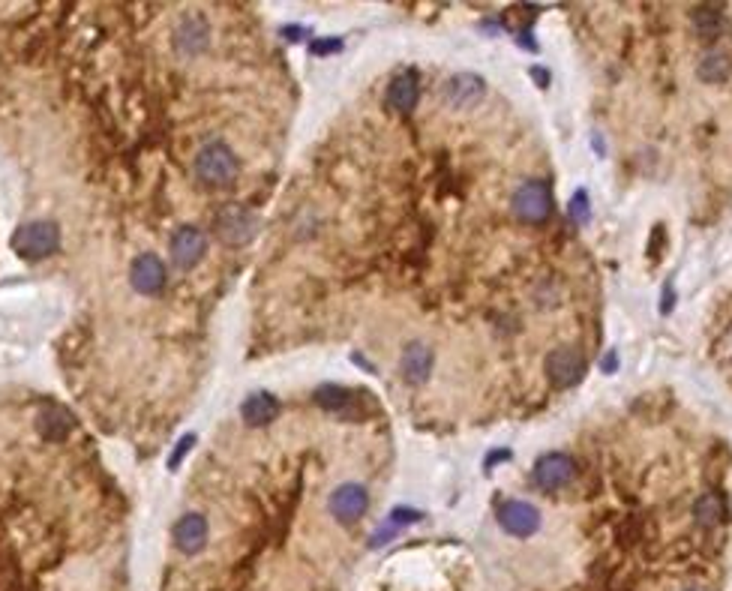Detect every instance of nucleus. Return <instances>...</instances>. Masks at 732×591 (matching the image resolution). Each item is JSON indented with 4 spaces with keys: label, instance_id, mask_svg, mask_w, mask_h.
Segmentation results:
<instances>
[{
    "label": "nucleus",
    "instance_id": "obj_7",
    "mask_svg": "<svg viewBox=\"0 0 732 591\" xmlns=\"http://www.w3.org/2000/svg\"><path fill=\"white\" fill-rule=\"evenodd\" d=\"M498 526L513 537H531L540 528V510L531 501L511 499L498 508Z\"/></svg>",
    "mask_w": 732,
    "mask_h": 591
},
{
    "label": "nucleus",
    "instance_id": "obj_5",
    "mask_svg": "<svg viewBox=\"0 0 732 591\" xmlns=\"http://www.w3.org/2000/svg\"><path fill=\"white\" fill-rule=\"evenodd\" d=\"M547 379L553 388H573V384L582 381L585 375V361L582 355L571 346H562L547 355Z\"/></svg>",
    "mask_w": 732,
    "mask_h": 591
},
{
    "label": "nucleus",
    "instance_id": "obj_18",
    "mask_svg": "<svg viewBox=\"0 0 732 591\" xmlns=\"http://www.w3.org/2000/svg\"><path fill=\"white\" fill-rule=\"evenodd\" d=\"M37 433L48 441H64L73 433V417L64 408H42L37 417Z\"/></svg>",
    "mask_w": 732,
    "mask_h": 591
},
{
    "label": "nucleus",
    "instance_id": "obj_2",
    "mask_svg": "<svg viewBox=\"0 0 732 591\" xmlns=\"http://www.w3.org/2000/svg\"><path fill=\"white\" fill-rule=\"evenodd\" d=\"M13 246L22 259L39 261L60 246V228L55 226V222H46V219L24 222V226L13 235Z\"/></svg>",
    "mask_w": 732,
    "mask_h": 591
},
{
    "label": "nucleus",
    "instance_id": "obj_28",
    "mask_svg": "<svg viewBox=\"0 0 732 591\" xmlns=\"http://www.w3.org/2000/svg\"><path fill=\"white\" fill-rule=\"evenodd\" d=\"M538 75V84H547V70H531Z\"/></svg>",
    "mask_w": 732,
    "mask_h": 591
},
{
    "label": "nucleus",
    "instance_id": "obj_14",
    "mask_svg": "<svg viewBox=\"0 0 732 591\" xmlns=\"http://www.w3.org/2000/svg\"><path fill=\"white\" fill-rule=\"evenodd\" d=\"M208 39H211V28L202 15H189L175 30V48L180 55H198V51H204V46H208Z\"/></svg>",
    "mask_w": 732,
    "mask_h": 591
},
{
    "label": "nucleus",
    "instance_id": "obj_19",
    "mask_svg": "<svg viewBox=\"0 0 732 591\" xmlns=\"http://www.w3.org/2000/svg\"><path fill=\"white\" fill-rule=\"evenodd\" d=\"M691 24H693L696 37H702V39H718L720 33L729 28V21L720 6H700V10H693Z\"/></svg>",
    "mask_w": 732,
    "mask_h": 591
},
{
    "label": "nucleus",
    "instance_id": "obj_1",
    "mask_svg": "<svg viewBox=\"0 0 732 591\" xmlns=\"http://www.w3.org/2000/svg\"><path fill=\"white\" fill-rule=\"evenodd\" d=\"M195 177L202 184L208 186H228L237 181V171H240V162L235 157V150L228 148V144L222 141H211L204 144L202 150L195 153Z\"/></svg>",
    "mask_w": 732,
    "mask_h": 591
},
{
    "label": "nucleus",
    "instance_id": "obj_15",
    "mask_svg": "<svg viewBox=\"0 0 732 591\" xmlns=\"http://www.w3.org/2000/svg\"><path fill=\"white\" fill-rule=\"evenodd\" d=\"M418 97H420V88H418L415 73H402V75H396L391 84H387V102H391V108L400 111V115L415 111Z\"/></svg>",
    "mask_w": 732,
    "mask_h": 591
},
{
    "label": "nucleus",
    "instance_id": "obj_10",
    "mask_svg": "<svg viewBox=\"0 0 732 591\" xmlns=\"http://www.w3.org/2000/svg\"><path fill=\"white\" fill-rule=\"evenodd\" d=\"M433 348L426 346V342H409L406 348H402V357H400V373H402V379H406L411 388H420L426 379H429V373H433Z\"/></svg>",
    "mask_w": 732,
    "mask_h": 591
},
{
    "label": "nucleus",
    "instance_id": "obj_25",
    "mask_svg": "<svg viewBox=\"0 0 732 591\" xmlns=\"http://www.w3.org/2000/svg\"><path fill=\"white\" fill-rule=\"evenodd\" d=\"M340 48H342L340 39H318V42H313V55H318V57L331 55V51H340Z\"/></svg>",
    "mask_w": 732,
    "mask_h": 591
},
{
    "label": "nucleus",
    "instance_id": "obj_6",
    "mask_svg": "<svg viewBox=\"0 0 732 591\" xmlns=\"http://www.w3.org/2000/svg\"><path fill=\"white\" fill-rule=\"evenodd\" d=\"M327 508H331L333 519L342 522V526H355V522L364 519V513L369 508V495L360 484H342L333 490Z\"/></svg>",
    "mask_w": 732,
    "mask_h": 591
},
{
    "label": "nucleus",
    "instance_id": "obj_24",
    "mask_svg": "<svg viewBox=\"0 0 732 591\" xmlns=\"http://www.w3.org/2000/svg\"><path fill=\"white\" fill-rule=\"evenodd\" d=\"M420 519V510H411V508H396L391 522L393 526H406V522H418Z\"/></svg>",
    "mask_w": 732,
    "mask_h": 591
},
{
    "label": "nucleus",
    "instance_id": "obj_29",
    "mask_svg": "<svg viewBox=\"0 0 732 591\" xmlns=\"http://www.w3.org/2000/svg\"><path fill=\"white\" fill-rule=\"evenodd\" d=\"M687 591H696V588H687Z\"/></svg>",
    "mask_w": 732,
    "mask_h": 591
},
{
    "label": "nucleus",
    "instance_id": "obj_16",
    "mask_svg": "<svg viewBox=\"0 0 732 591\" xmlns=\"http://www.w3.org/2000/svg\"><path fill=\"white\" fill-rule=\"evenodd\" d=\"M240 415H244V421L249 426H264V424H271L273 417L280 415V402H277V397H273V393L258 390V393H253V397L244 402Z\"/></svg>",
    "mask_w": 732,
    "mask_h": 591
},
{
    "label": "nucleus",
    "instance_id": "obj_4",
    "mask_svg": "<svg viewBox=\"0 0 732 591\" xmlns=\"http://www.w3.org/2000/svg\"><path fill=\"white\" fill-rule=\"evenodd\" d=\"M513 213L522 222H544L553 213V193L544 181H525L513 195Z\"/></svg>",
    "mask_w": 732,
    "mask_h": 591
},
{
    "label": "nucleus",
    "instance_id": "obj_9",
    "mask_svg": "<svg viewBox=\"0 0 732 591\" xmlns=\"http://www.w3.org/2000/svg\"><path fill=\"white\" fill-rule=\"evenodd\" d=\"M484 93H487V84H484L480 75L460 73L444 84L442 97L451 108H471V106H478V102L484 99Z\"/></svg>",
    "mask_w": 732,
    "mask_h": 591
},
{
    "label": "nucleus",
    "instance_id": "obj_17",
    "mask_svg": "<svg viewBox=\"0 0 732 591\" xmlns=\"http://www.w3.org/2000/svg\"><path fill=\"white\" fill-rule=\"evenodd\" d=\"M696 75H700L702 81H709V84L727 81L729 75H732V57H729V51H720V48L705 51V55L700 57V64H696Z\"/></svg>",
    "mask_w": 732,
    "mask_h": 591
},
{
    "label": "nucleus",
    "instance_id": "obj_13",
    "mask_svg": "<svg viewBox=\"0 0 732 591\" xmlns=\"http://www.w3.org/2000/svg\"><path fill=\"white\" fill-rule=\"evenodd\" d=\"M208 544V519L202 513H186L175 526V546L184 555H195Z\"/></svg>",
    "mask_w": 732,
    "mask_h": 591
},
{
    "label": "nucleus",
    "instance_id": "obj_11",
    "mask_svg": "<svg viewBox=\"0 0 732 591\" xmlns=\"http://www.w3.org/2000/svg\"><path fill=\"white\" fill-rule=\"evenodd\" d=\"M573 477H576V466L564 453H547L535 466V481L538 486H544V490H562Z\"/></svg>",
    "mask_w": 732,
    "mask_h": 591
},
{
    "label": "nucleus",
    "instance_id": "obj_21",
    "mask_svg": "<svg viewBox=\"0 0 732 591\" xmlns=\"http://www.w3.org/2000/svg\"><path fill=\"white\" fill-rule=\"evenodd\" d=\"M693 517L705 528L718 526V522L723 519V501H720V495H714V492L702 495V499L693 504Z\"/></svg>",
    "mask_w": 732,
    "mask_h": 591
},
{
    "label": "nucleus",
    "instance_id": "obj_26",
    "mask_svg": "<svg viewBox=\"0 0 732 591\" xmlns=\"http://www.w3.org/2000/svg\"><path fill=\"white\" fill-rule=\"evenodd\" d=\"M676 304V291H673V279H667V286H663V304H660V313H669Z\"/></svg>",
    "mask_w": 732,
    "mask_h": 591
},
{
    "label": "nucleus",
    "instance_id": "obj_20",
    "mask_svg": "<svg viewBox=\"0 0 732 591\" xmlns=\"http://www.w3.org/2000/svg\"><path fill=\"white\" fill-rule=\"evenodd\" d=\"M315 406L331 411V415H340V411H346L351 406V390L349 388H340V384H322V388L315 390Z\"/></svg>",
    "mask_w": 732,
    "mask_h": 591
},
{
    "label": "nucleus",
    "instance_id": "obj_12",
    "mask_svg": "<svg viewBox=\"0 0 732 591\" xmlns=\"http://www.w3.org/2000/svg\"><path fill=\"white\" fill-rule=\"evenodd\" d=\"M129 279H133V288L142 291V295H159L166 288V264L153 253H144L133 261Z\"/></svg>",
    "mask_w": 732,
    "mask_h": 591
},
{
    "label": "nucleus",
    "instance_id": "obj_22",
    "mask_svg": "<svg viewBox=\"0 0 732 591\" xmlns=\"http://www.w3.org/2000/svg\"><path fill=\"white\" fill-rule=\"evenodd\" d=\"M571 217H573V222H580V226H585V222H589V217H591V204H589V193L585 190H576L573 193V199H571Z\"/></svg>",
    "mask_w": 732,
    "mask_h": 591
},
{
    "label": "nucleus",
    "instance_id": "obj_8",
    "mask_svg": "<svg viewBox=\"0 0 732 591\" xmlns=\"http://www.w3.org/2000/svg\"><path fill=\"white\" fill-rule=\"evenodd\" d=\"M204 253H208V237L202 235V228L180 226L171 235V259L177 268H195L204 259Z\"/></svg>",
    "mask_w": 732,
    "mask_h": 591
},
{
    "label": "nucleus",
    "instance_id": "obj_3",
    "mask_svg": "<svg viewBox=\"0 0 732 591\" xmlns=\"http://www.w3.org/2000/svg\"><path fill=\"white\" fill-rule=\"evenodd\" d=\"M258 219L244 204H222L217 210V235L231 246H244L255 237Z\"/></svg>",
    "mask_w": 732,
    "mask_h": 591
},
{
    "label": "nucleus",
    "instance_id": "obj_23",
    "mask_svg": "<svg viewBox=\"0 0 732 591\" xmlns=\"http://www.w3.org/2000/svg\"><path fill=\"white\" fill-rule=\"evenodd\" d=\"M193 444H195V435H184V441H180L177 448H175V453H171V459H168V468H177V466H180V459L186 457V450L193 448Z\"/></svg>",
    "mask_w": 732,
    "mask_h": 591
},
{
    "label": "nucleus",
    "instance_id": "obj_27",
    "mask_svg": "<svg viewBox=\"0 0 732 591\" xmlns=\"http://www.w3.org/2000/svg\"><path fill=\"white\" fill-rule=\"evenodd\" d=\"M616 364H618V357L616 355H607L604 357V373H616Z\"/></svg>",
    "mask_w": 732,
    "mask_h": 591
}]
</instances>
